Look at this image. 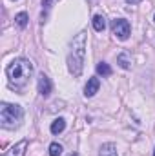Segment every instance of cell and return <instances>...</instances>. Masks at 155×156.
Here are the masks:
<instances>
[{"mask_svg":"<svg viewBox=\"0 0 155 156\" xmlns=\"http://www.w3.org/2000/svg\"><path fill=\"white\" fill-rule=\"evenodd\" d=\"M6 75H7V82L11 89H22L26 87V83L33 75V64L28 58H15L7 66Z\"/></svg>","mask_w":155,"mask_h":156,"instance_id":"cell-1","label":"cell"},{"mask_svg":"<svg viewBox=\"0 0 155 156\" xmlns=\"http://www.w3.org/2000/svg\"><path fill=\"white\" fill-rule=\"evenodd\" d=\"M86 60V31H80L71 42V49L68 55V69L73 76H80Z\"/></svg>","mask_w":155,"mask_h":156,"instance_id":"cell-2","label":"cell"},{"mask_svg":"<svg viewBox=\"0 0 155 156\" xmlns=\"http://www.w3.org/2000/svg\"><path fill=\"white\" fill-rule=\"evenodd\" d=\"M24 120V109L18 104H0V125L4 129H17Z\"/></svg>","mask_w":155,"mask_h":156,"instance_id":"cell-3","label":"cell"},{"mask_svg":"<svg viewBox=\"0 0 155 156\" xmlns=\"http://www.w3.org/2000/svg\"><path fill=\"white\" fill-rule=\"evenodd\" d=\"M112 31H113V35H115L119 40H128L130 31H131L130 22L124 20V18H115V20L112 22Z\"/></svg>","mask_w":155,"mask_h":156,"instance_id":"cell-4","label":"cell"},{"mask_svg":"<svg viewBox=\"0 0 155 156\" xmlns=\"http://www.w3.org/2000/svg\"><path fill=\"white\" fill-rule=\"evenodd\" d=\"M26 149H28V140H20L18 144H15V145H11L4 156H24L26 154Z\"/></svg>","mask_w":155,"mask_h":156,"instance_id":"cell-5","label":"cell"},{"mask_svg":"<svg viewBox=\"0 0 155 156\" xmlns=\"http://www.w3.org/2000/svg\"><path fill=\"white\" fill-rule=\"evenodd\" d=\"M99 87H100V80L97 76H91L88 80L86 87H84V94H86L88 98H91V96H95V94L99 93Z\"/></svg>","mask_w":155,"mask_h":156,"instance_id":"cell-6","label":"cell"},{"mask_svg":"<svg viewBox=\"0 0 155 156\" xmlns=\"http://www.w3.org/2000/svg\"><path fill=\"white\" fill-rule=\"evenodd\" d=\"M37 87H39V93L42 96H47L51 93V82H49V78L46 76L44 73L39 75V78H37Z\"/></svg>","mask_w":155,"mask_h":156,"instance_id":"cell-7","label":"cell"},{"mask_svg":"<svg viewBox=\"0 0 155 156\" xmlns=\"http://www.w3.org/2000/svg\"><path fill=\"white\" fill-rule=\"evenodd\" d=\"M117 64H119L122 69H130V67H131V55H130L128 51L119 53V56H117Z\"/></svg>","mask_w":155,"mask_h":156,"instance_id":"cell-8","label":"cell"},{"mask_svg":"<svg viewBox=\"0 0 155 156\" xmlns=\"http://www.w3.org/2000/svg\"><path fill=\"white\" fill-rule=\"evenodd\" d=\"M99 156H117V145H115V144H112V142L102 144Z\"/></svg>","mask_w":155,"mask_h":156,"instance_id":"cell-9","label":"cell"},{"mask_svg":"<svg viewBox=\"0 0 155 156\" xmlns=\"http://www.w3.org/2000/svg\"><path fill=\"white\" fill-rule=\"evenodd\" d=\"M51 133L53 134H60L64 129H66V120L64 118H57V120H53V123H51Z\"/></svg>","mask_w":155,"mask_h":156,"instance_id":"cell-10","label":"cell"},{"mask_svg":"<svg viewBox=\"0 0 155 156\" xmlns=\"http://www.w3.org/2000/svg\"><path fill=\"white\" fill-rule=\"evenodd\" d=\"M93 29L99 31V33H102L106 29V18L102 15H95L93 16Z\"/></svg>","mask_w":155,"mask_h":156,"instance_id":"cell-11","label":"cell"},{"mask_svg":"<svg viewBox=\"0 0 155 156\" xmlns=\"http://www.w3.org/2000/svg\"><path fill=\"white\" fill-rule=\"evenodd\" d=\"M97 73H99L100 76H110V75H112V67H110L106 62H100V64H97Z\"/></svg>","mask_w":155,"mask_h":156,"instance_id":"cell-12","label":"cell"},{"mask_svg":"<svg viewBox=\"0 0 155 156\" xmlns=\"http://www.w3.org/2000/svg\"><path fill=\"white\" fill-rule=\"evenodd\" d=\"M15 22H17V26L20 27V29H24L26 26H28V13H18L17 16H15Z\"/></svg>","mask_w":155,"mask_h":156,"instance_id":"cell-13","label":"cell"},{"mask_svg":"<svg viewBox=\"0 0 155 156\" xmlns=\"http://www.w3.org/2000/svg\"><path fill=\"white\" fill-rule=\"evenodd\" d=\"M60 154H62V145L57 144V142H53L49 145V156H60Z\"/></svg>","mask_w":155,"mask_h":156,"instance_id":"cell-14","label":"cell"},{"mask_svg":"<svg viewBox=\"0 0 155 156\" xmlns=\"http://www.w3.org/2000/svg\"><path fill=\"white\" fill-rule=\"evenodd\" d=\"M53 2H55V0H44V2H42V5H44V7H46V9H49V7H51V4H53Z\"/></svg>","mask_w":155,"mask_h":156,"instance_id":"cell-15","label":"cell"},{"mask_svg":"<svg viewBox=\"0 0 155 156\" xmlns=\"http://www.w3.org/2000/svg\"><path fill=\"white\" fill-rule=\"evenodd\" d=\"M126 2H128V4H131V5H133V4H139V2H141V0H126Z\"/></svg>","mask_w":155,"mask_h":156,"instance_id":"cell-16","label":"cell"},{"mask_svg":"<svg viewBox=\"0 0 155 156\" xmlns=\"http://www.w3.org/2000/svg\"><path fill=\"white\" fill-rule=\"evenodd\" d=\"M70 156H78V154H77V153H71V154H70Z\"/></svg>","mask_w":155,"mask_h":156,"instance_id":"cell-17","label":"cell"},{"mask_svg":"<svg viewBox=\"0 0 155 156\" xmlns=\"http://www.w3.org/2000/svg\"><path fill=\"white\" fill-rule=\"evenodd\" d=\"M153 156H155V149H153Z\"/></svg>","mask_w":155,"mask_h":156,"instance_id":"cell-18","label":"cell"},{"mask_svg":"<svg viewBox=\"0 0 155 156\" xmlns=\"http://www.w3.org/2000/svg\"><path fill=\"white\" fill-rule=\"evenodd\" d=\"M153 22H155V16H153Z\"/></svg>","mask_w":155,"mask_h":156,"instance_id":"cell-19","label":"cell"}]
</instances>
